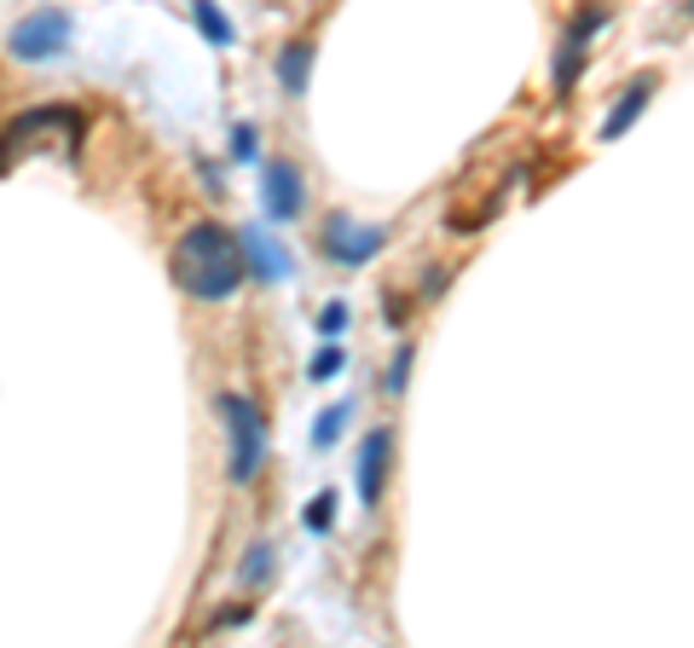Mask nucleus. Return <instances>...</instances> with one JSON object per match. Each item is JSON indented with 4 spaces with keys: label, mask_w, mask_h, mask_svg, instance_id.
I'll use <instances>...</instances> for the list:
<instances>
[{
    "label": "nucleus",
    "mask_w": 694,
    "mask_h": 648,
    "mask_svg": "<svg viewBox=\"0 0 694 648\" xmlns=\"http://www.w3.org/2000/svg\"><path fill=\"white\" fill-rule=\"evenodd\" d=\"M169 273H174V284L192 301H232L243 290V278H250L238 238L227 227H209V220L180 232L174 255H169Z\"/></svg>",
    "instance_id": "obj_1"
},
{
    "label": "nucleus",
    "mask_w": 694,
    "mask_h": 648,
    "mask_svg": "<svg viewBox=\"0 0 694 648\" xmlns=\"http://www.w3.org/2000/svg\"><path fill=\"white\" fill-rule=\"evenodd\" d=\"M220 417H227V445H232V463L227 475L238 486H250L267 463V429H261V412L243 394H220Z\"/></svg>",
    "instance_id": "obj_2"
},
{
    "label": "nucleus",
    "mask_w": 694,
    "mask_h": 648,
    "mask_svg": "<svg viewBox=\"0 0 694 648\" xmlns=\"http://www.w3.org/2000/svg\"><path fill=\"white\" fill-rule=\"evenodd\" d=\"M12 58H30V65H47V58H58L70 47V12H58V7H41L30 12L24 24H12Z\"/></svg>",
    "instance_id": "obj_3"
},
{
    "label": "nucleus",
    "mask_w": 694,
    "mask_h": 648,
    "mask_svg": "<svg viewBox=\"0 0 694 648\" xmlns=\"http://www.w3.org/2000/svg\"><path fill=\"white\" fill-rule=\"evenodd\" d=\"M382 227H365V220H347V215H331L324 220V255L336 261V267H365V261L382 255Z\"/></svg>",
    "instance_id": "obj_4"
},
{
    "label": "nucleus",
    "mask_w": 694,
    "mask_h": 648,
    "mask_svg": "<svg viewBox=\"0 0 694 648\" xmlns=\"http://www.w3.org/2000/svg\"><path fill=\"white\" fill-rule=\"evenodd\" d=\"M238 250H243V267H250L261 284H284V278H290V250L273 238V227H243Z\"/></svg>",
    "instance_id": "obj_5"
},
{
    "label": "nucleus",
    "mask_w": 694,
    "mask_h": 648,
    "mask_svg": "<svg viewBox=\"0 0 694 648\" xmlns=\"http://www.w3.org/2000/svg\"><path fill=\"white\" fill-rule=\"evenodd\" d=\"M388 463H394V429H371L359 440V504H365V510H377V504H382Z\"/></svg>",
    "instance_id": "obj_6"
},
{
    "label": "nucleus",
    "mask_w": 694,
    "mask_h": 648,
    "mask_svg": "<svg viewBox=\"0 0 694 648\" xmlns=\"http://www.w3.org/2000/svg\"><path fill=\"white\" fill-rule=\"evenodd\" d=\"M261 197H267L273 220H301V209H308V186H301L296 162H267V169H261Z\"/></svg>",
    "instance_id": "obj_7"
},
{
    "label": "nucleus",
    "mask_w": 694,
    "mask_h": 648,
    "mask_svg": "<svg viewBox=\"0 0 694 648\" xmlns=\"http://www.w3.org/2000/svg\"><path fill=\"white\" fill-rule=\"evenodd\" d=\"M648 99H655V76H637V81H631V93L620 99L614 111H608V121H602V139H620V134L631 128V121L643 116V105H648Z\"/></svg>",
    "instance_id": "obj_8"
},
{
    "label": "nucleus",
    "mask_w": 694,
    "mask_h": 648,
    "mask_svg": "<svg viewBox=\"0 0 694 648\" xmlns=\"http://www.w3.org/2000/svg\"><path fill=\"white\" fill-rule=\"evenodd\" d=\"M313 76V40H290V47L278 53V88L284 93H301Z\"/></svg>",
    "instance_id": "obj_9"
},
{
    "label": "nucleus",
    "mask_w": 694,
    "mask_h": 648,
    "mask_svg": "<svg viewBox=\"0 0 694 648\" xmlns=\"http://www.w3.org/2000/svg\"><path fill=\"white\" fill-rule=\"evenodd\" d=\"M192 12H197V30H203V35H209V40H215V47H232V40H238V35H232V24H227V12H220V7H215V0H197V7H192Z\"/></svg>",
    "instance_id": "obj_10"
},
{
    "label": "nucleus",
    "mask_w": 694,
    "mask_h": 648,
    "mask_svg": "<svg viewBox=\"0 0 694 648\" xmlns=\"http://www.w3.org/2000/svg\"><path fill=\"white\" fill-rule=\"evenodd\" d=\"M585 47H590V40H579V35L562 40V53H556V93H567V88H574V70H585Z\"/></svg>",
    "instance_id": "obj_11"
},
{
    "label": "nucleus",
    "mask_w": 694,
    "mask_h": 648,
    "mask_svg": "<svg viewBox=\"0 0 694 648\" xmlns=\"http://www.w3.org/2000/svg\"><path fill=\"white\" fill-rule=\"evenodd\" d=\"M347 412H354V400H342V405H324V417H319V429H313V445H331V440L342 435Z\"/></svg>",
    "instance_id": "obj_12"
},
{
    "label": "nucleus",
    "mask_w": 694,
    "mask_h": 648,
    "mask_svg": "<svg viewBox=\"0 0 694 648\" xmlns=\"http://www.w3.org/2000/svg\"><path fill=\"white\" fill-rule=\"evenodd\" d=\"M232 157L238 162H255L261 157V134L250 128V121H238V128H232Z\"/></svg>",
    "instance_id": "obj_13"
},
{
    "label": "nucleus",
    "mask_w": 694,
    "mask_h": 648,
    "mask_svg": "<svg viewBox=\"0 0 694 648\" xmlns=\"http://www.w3.org/2000/svg\"><path fill=\"white\" fill-rule=\"evenodd\" d=\"M405 377H412V348L394 354V364H388V377H382V389L388 394H405Z\"/></svg>",
    "instance_id": "obj_14"
},
{
    "label": "nucleus",
    "mask_w": 694,
    "mask_h": 648,
    "mask_svg": "<svg viewBox=\"0 0 694 648\" xmlns=\"http://www.w3.org/2000/svg\"><path fill=\"white\" fill-rule=\"evenodd\" d=\"M267 574H273V551H267V544H255V556L243 562V585H261Z\"/></svg>",
    "instance_id": "obj_15"
},
{
    "label": "nucleus",
    "mask_w": 694,
    "mask_h": 648,
    "mask_svg": "<svg viewBox=\"0 0 694 648\" xmlns=\"http://www.w3.org/2000/svg\"><path fill=\"white\" fill-rule=\"evenodd\" d=\"M331 510H336V493H319L313 510H308V526H313V533H324V526H331Z\"/></svg>",
    "instance_id": "obj_16"
},
{
    "label": "nucleus",
    "mask_w": 694,
    "mask_h": 648,
    "mask_svg": "<svg viewBox=\"0 0 694 648\" xmlns=\"http://www.w3.org/2000/svg\"><path fill=\"white\" fill-rule=\"evenodd\" d=\"M319 331H324V336H342V331H347V308H342V301H331V308L319 313Z\"/></svg>",
    "instance_id": "obj_17"
},
{
    "label": "nucleus",
    "mask_w": 694,
    "mask_h": 648,
    "mask_svg": "<svg viewBox=\"0 0 694 648\" xmlns=\"http://www.w3.org/2000/svg\"><path fill=\"white\" fill-rule=\"evenodd\" d=\"M336 371H342V348H319V359H313V382L336 377Z\"/></svg>",
    "instance_id": "obj_18"
},
{
    "label": "nucleus",
    "mask_w": 694,
    "mask_h": 648,
    "mask_svg": "<svg viewBox=\"0 0 694 648\" xmlns=\"http://www.w3.org/2000/svg\"><path fill=\"white\" fill-rule=\"evenodd\" d=\"M689 12H694V0H689Z\"/></svg>",
    "instance_id": "obj_19"
}]
</instances>
